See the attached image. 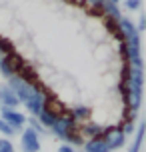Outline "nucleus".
I'll use <instances>...</instances> for the list:
<instances>
[{"instance_id": "1", "label": "nucleus", "mask_w": 146, "mask_h": 152, "mask_svg": "<svg viewBox=\"0 0 146 152\" xmlns=\"http://www.w3.org/2000/svg\"><path fill=\"white\" fill-rule=\"evenodd\" d=\"M8 88L16 94V98L20 104H26V102H30V100H36V98H42L44 96V88H42V84L38 86H32V84H26L24 80H20L18 76H12V78H8Z\"/></svg>"}, {"instance_id": "16", "label": "nucleus", "mask_w": 146, "mask_h": 152, "mask_svg": "<svg viewBox=\"0 0 146 152\" xmlns=\"http://www.w3.org/2000/svg\"><path fill=\"white\" fill-rule=\"evenodd\" d=\"M0 74L4 76V78H12V76H16L14 74V70L10 68V64H8V60H6V56H0Z\"/></svg>"}, {"instance_id": "12", "label": "nucleus", "mask_w": 146, "mask_h": 152, "mask_svg": "<svg viewBox=\"0 0 146 152\" xmlns=\"http://www.w3.org/2000/svg\"><path fill=\"white\" fill-rule=\"evenodd\" d=\"M104 26H106V30L112 34V36L118 40V42H122L124 38H122V30H120V24L116 22V20H112V18H106L104 16Z\"/></svg>"}, {"instance_id": "22", "label": "nucleus", "mask_w": 146, "mask_h": 152, "mask_svg": "<svg viewBox=\"0 0 146 152\" xmlns=\"http://www.w3.org/2000/svg\"><path fill=\"white\" fill-rule=\"evenodd\" d=\"M124 6L128 8L130 12H134V10H140V0H126V2H124Z\"/></svg>"}, {"instance_id": "6", "label": "nucleus", "mask_w": 146, "mask_h": 152, "mask_svg": "<svg viewBox=\"0 0 146 152\" xmlns=\"http://www.w3.org/2000/svg\"><path fill=\"white\" fill-rule=\"evenodd\" d=\"M102 130H104V126H100L98 122H82L80 126H78V132H80V136L84 138V140H92V138H100L102 136Z\"/></svg>"}, {"instance_id": "26", "label": "nucleus", "mask_w": 146, "mask_h": 152, "mask_svg": "<svg viewBox=\"0 0 146 152\" xmlns=\"http://www.w3.org/2000/svg\"><path fill=\"white\" fill-rule=\"evenodd\" d=\"M108 2H112V4H118V2H120V0H108Z\"/></svg>"}, {"instance_id": "3", "label": "nucleus", "mask_w": 146, "mask_h": 152, "mask_svg": "<svg viewBox=\"0 0 146 152\" xmlns=\"http://www.w3.org/2000/svg\"><path fill=\"white\" fill-rule=\"evenodd\" d=\"M78 126H80V124L72 120L70 114H62V116L56 118V122H54L52 128H50V132H52L58 140H64V136H66L68 132H72V130H78Z\"/></svg>"}, {"instance_id": "24", "label": "nucleus", "mask_w": 146, "mask_h": 152, "mask_svg": "<svg viewBox=\"0 0 146 152\" xmlns=\"http://www.w3.org/2000/svg\"><path fill=\"white\" fill-rule=\"evenodd\" d=\"M58 152H76L72 146H68V144H60L58 146Z\"/></svg>"}, {"instance_id": "21", "label": "nucleus", "mask_w": 146, "mask_h": 152, "mask_svg": "<svg viewBox=\"0 0 146 152\" xmlns=\"http://www.w3.org/2000/svg\"><path fill=\"white\" fill-rule=\"evenodd\" d=\"M106 0H84V4H88L90 8H94V10H102V4H104Z\"/></svg>"}, {"instance_id": "19", "label": "nucleus", "mask_w": 146, "mask_h": 152, "mask_svg": "<svg viewBox=\"0 0 146 152\" xmlns=\"http://www.w3.org/2000/svg\"><path fill=\"white\" fill-rule=\"evenodd\" d=\"M0 132H2V136H4V138H10V136H14V134H16V132L10 128L4 120H0Z\"/></svg>"}, {"instance_id": "8", "label": "nucleus", "mask_w": 146, "mask_h": 152, "mask_svg": "<svg viewBox=\"0 0 146 152\" xmlns=\"http://www.w3.org/2000/svg\"><path fill=\"white\" fill-rule=\"evenodd\" d=\"M68 114L72 116V120H74V122L82 124V122H88V120H90L92 110H90L88 106H84V104H78V106H74L72 110H68Z\"/></svg>"}, {"instance_id": "17", "label": "nucleus", "mask_w": 146, "mask_h": 152, "mask_svg": "<svg viewBox=\"0 0 146 152\" xmlns=\"http://www.w3.org/2000/svg\"><path fill=\"white\" fill-rule=\"evenodd\" d=\"M26 124H28V128L30 130H34V132H36V134H44V132H48V130H44L42 128V124H40L38 122V118H34V116H30V118H26Z\"/></svg>"}, {"instance_id": "23", "label": "nucleus", "mask_w": 146, "mask_h": 152, "mask_svg": "<svg viewBox=\"0 0 146 152\" xmlns=\"http://www.w3.org/2000/svg\"><path fill=\"white\" fill-rule=\"evenodd\" d=\"M136 26V30H138V34H142L146 28V14H140L138 16V24H134Z\"/></svg>"}, {"instance_id": "18", "label": "nucleus", "mask_w": 146, "mask_h": 152, "mask_svg": "<svg viewBox=\"0 0 146 152\" xmlns=\"http://www.w3.org/2000/svg\"><path fill=\"white\" fill-rule=\"evenodd\" d=\"M0 152H16L14 144H12L8 138H0Z\"/></svg>"}, {"instance_id": "7", "label": "nucleus", "mask_w": 146, "mask_h": 152, "mask_svg": "<svg viewBox=\"0 0 146 152\" xmlns=\"http://www.w3.org/2000/svg\"><path fill=\"white\" fill-rule=\"evenodd\" d=\"M18 106H20V102L14 92L8 88V84H0V108H16L18 110Z\"/></svg>"}, {"instance_id": "11", "label": "nucleus", "mask_w": 146, "mask_h": 152, "mask_svg": "<svg viewBox=\"0 0 146 152\" xmlns=\"http://www.w3.org/2000/svg\"><path fill=\"white\" fill-rule=\"evenodd\" d=\"M144 130H146V124L140 122L138 126H136V130H134V142H132L128 152H140V148H142V138H144Z\"/></svg>"}, {"instance_id": "13", "label": "nucleus", "mask_w": 146, "mask_h": 152, "mask_svg": "<svg viewBox=\"0 0 146 152\" xmlns=\"http://www.w3.org/2000/svg\"><path fill=\"white\" fill-rule=\"evenodd\" d=\"M56 118H58V116H56V114H52L50 110H46V108H42V112L38 114V122L42 124V128H44V130H46V128L48 130L52 128V124L56 122Z\"/></svg>"}, {"instance_id": "14", "label": "nucleus", "mask_w": 146, "mask_h": 152, "mask_svg": "<svg viewBox=\"0 0 146 152\" xmlns=\"http://www.w3.org/2000/svg\"><path fill=\"white\" fill-rule=\"evenodd\" d=\"M24 106H26V110H28L34 118H38V114L42 112V108H44V96H42V98H36V100H30V102H26Z\"/></svg>"}, {"instance_id": "15", "label": "nucleus", "mask_w": 146, "mask_h": 152, "mask_svg": "<svg viewBox=\"0 0 146 152\" xmlns=\"http://www.w3.org/2000/svg\"><path fill=\"white\" fill-rule=\"evenodd\" d=\"M12 52H16L14 42H10L8 38L0 36V56H8V54H12Z\"/></svg>"}, {"instance_id": "27", "label": "nucleus", "mask_w": 146, "mask_h": 152, "mask_svg": "<svg viewBox=\"0 0 146 152\" xmlns=\"http://www.w3.org/2000/svg\"><path fill=\"white\" fill-rule=\"evenodd\" d=\"M76 2H78V0H76Z\"/></svg>"}, {"instance_id": "9", "label": "nucleus", "mask_w": 146, "mask_h": 152, "mask_svg": "<svg viewBox=\"0 0 146 152\" xmlns=\"http://www.w3.org/2000/svg\"><path fill=\"white\" fill-rule=\"evenodd\" d=\"M84 152H110V148L106 146V142L102 138H92V140H84L82 144Z\"/></svg>"}, {"instance_id": "5", "label": "nucleus", "mask_w": 146, "mask_h": 152, "mask_svg": "<svg viewBox=\"0 0 146 152\" xmlns=\"http://www.w3.org/2000/svg\"><path fill=\"white\" fill-rule=\"evenodd\" d=\"M20 148L22 152H40V136L30 128H22Z\"/></svg>"}, {"instance_id": "25", "label": "nucleus", "mask_w": 146, "mask_h": 152, "mask_svg": "<svg viewBox=\"0 0 146 152\" xmlns=\"http://www.w3.org/2000/svg\"><path fill=\"white\" fill-rule=\"evenodd\" d=\"M62 2H68V4H76V0H62Z\"/></svg>"}, {"instance_id": "4", "label": "nucleus", "mask_w": 146, "mask_h": 152, "mask_svg": "<svg viewBox=\"0 0 146 152\" xmlns=\"http://www.w3.org/2000/svg\"><path fill=\"white\" fill-rule=\"evenodd\" d=\"M0 120H4L14 132H18L26 126V116L16 108H0Z\"/></svg>"}, {"instance_id": "2", "label": "nucleus", "mask_w": 146, "mask_h": 152, "mask_svg": "<svg viewBox=\"0 0 146 152\" xmlns=\"http://www.w3.org/2000/svg\"><path fill=\"white\" fill-rule=\"evenodd\" d=\"M102 140L106 142V146L110 148V152L112 150H118V148H122L124 144H126V136H124V132L120 126H106V128L102 130Z\"/></svg>"}, {"instance_id": "20", "label": "nucleus", "mask_w": 146, "mask_h": 152, "mask_svg": "<svg viewBox=\"0 0 146 152\" xmlns=\"http://www.w3.org/2000/svg\"><path fill=\"white\" fill-rule=\"evenodd\" d=\"M122 132H124V136H128V134H134V130H136V126H134V122H124L122 126Z\"/></svg>"}, {"instance_id": "10", "label": "nucleus", "mask_w": 146, "mask_h": 152, "mask_svg": "<svg viewBox=\"0 0 146 152\" xmlns=\"http://www.w3.org/2000/svg\"><path fill=\"white\" fill-rule=\"evenodd\" d=\"M102 14L106 16V18H112V20H116V22H120V18H122V10H120V6L118 4H112V2H104L102 4Z\"/></svg>"}]
</instances>
